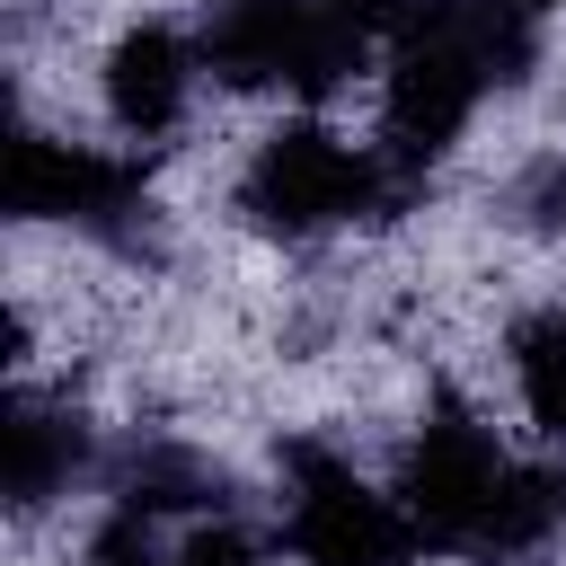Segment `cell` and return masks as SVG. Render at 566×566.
Instances as JSON below:
<instances>
[{
  "instance_id": "1",
  "label": "cell",
  "mask_w": 566,
  "mask_h": 566,
  "mask_svg": "<svg viewBox=\"0 0 566 566\" xmlns=\"http://www.w3.org/2000/svg\"><path fill=\"white\" fill-rule=\"evenodd\" d=\"M371 27L345 18L336 0H212L203 9V71L221 88H292V97H327L363 71Z\"/></svg>"
},
{
  "instance_id": "2",
  "label": "cell",
  "mask_w": 566,
  "mask_h": 566,
  "mask_svg": "<svg viewBox=\"0 0 566 566\" xmlns=\"http://www.w3.org/2000/svg\"><path fill=\"white\" fill-rule=\"evenodd\" d=\"M380 186H389V159L380 150L345 142L336 124H283V133L256 142V159L239 177V203H248L256 230L310 239V230H336V221L371 212Z\"/></svg>"
},
{
  "instance_id": "3",
  "label": "cell",
  "mask_w": 566,
  "mask_h": 566,
  "mask_svg": "<svg viewBox=\"0 0 566 566\" xmlns=\"http://www.w3.org/2000/svg\"><path fill=\"white\" fill-rule=\"evenodd\" d=\"M283 539L301 566H407L416 557V522L398 495H380L345 451L327 442H283Z\"/></svg>"
},
{
  "instance_id": "4",
  "label": "cell",
  "mask_w": 566,
  "mask_h": 566,
  "mask_svg": "<svg viewBox=\"0 0 566 566\" xmlns=\"http://www.w3.org/2000/svg\"><path fill=\"white\" fill-rule=\"evenodd\" d=\"M504 478H513V460L495 451V433H486L469 407H442V416L407 442L398 504H407L416 539H433V548H486L495 504H504Z\"/></svg>"
},
{
  "instance_id": "5",
  "label": "cell",
  "mask_w": 566,
  "mask_h": 566,
  "mask_svg": "<svg viewBox=\"0 0 566 566\" xmlns=\"http://www.w3.org/2000/svg\"><path fill=\"white\" fill-rule=\"evenodd\" d=\"M9 212L18 221H71V230H124L142 212V168L88 142L18 133L9 150Z\"/></svg>"
},
{
  "instance_id": "6",
  "label": "cell",
  "mask_w": 566,
  "mask_h": 566,
  "mask_svg": "<svg viewBox=\"0 0 566 566\" xmlns=\"http://www.w3.org/2000/svg\"><path fill=\"white\" fill-rule=\"evenodd\" d=\"M195 71H203V53L177 27H159V18L124 27L115 53H106V115H115V133H133V142L177 133V115L195 97Z\"/></svg>"
},
{
  "instance_id": "7",
  "label": "cell",
  "mask_w": 566,
  "mask_h": 566,
  "mask_svg": "<svg viewBox=\"0 0 566 566\" xmlns=\"http://www.w3.org/2000/svg\"><path fill=\"white\" fill-rule=\"evenodd\" d=\"M80 451H88V433H80L71 407L18 398V407H9V504H18V513L53 504V495L71 486V469H80Z\"/></svg>"
},
{
  "instance_id": "8",
  "label": "cell",
  "mask_w": 566,
  "mask_h": 566,
  "mask_svg": "<svg viewBox=\"0 0 566 566\" xmlns=\"http://www.w3.org/2000/svg\"><path fill=\"white\" fill-rule=\"evenodd\" d=\"M513 389H522V416L548 442H566V301H548L513 327Z\"/></svg>"
},
{
  "instance_id": "9",
  "label": "cell",
  "mask_w": 566,
  "mask_h": 566,
  "mask_svg": "<svg viewBox=\"0 0 566 566\" xmlns=\"http://www.w3.org/2000/svg\"><path fill=\"white\" fill-rule=\"evenodd\" d=\"M195 504H221V469H212L203 451H186V442L133 451V469H124V513L159 522V513H195Z\"/></svg>"
},
{
  "instance_id": "10",
  "label": "cell",
  "mask_w": 566,
  "mask_h": 566,
  "mask_svg": "<svg viewBox=\"0 0 566 566\" xmlns=\"http://www.w3.org/2000/svg\"><path fill=\"white\" fill-rule=\"evenodd\" d=\"M566 522V469H513L504 478V504H495V531H486V548H539L548 531Z\"/></svg>"
},
{
  "instance_id": "11",
  "label": "cell",
  "mask_w": 566,
  "mask_h": 566,
  "mask_svg": "<svg viewBox=\"0 0 566 566\" xmlns=\"http://www.w3.org/2000/svg\"><path fill=\"white\" fill-rule=\"evenodd\" d=\"M88 566H177V557H159V539H150V522H142V513H115V522H97Z\"/></svg>"
},
{
  "instance_id": "12",
  "label": "cell",
  "mask_w": 566,
  "mask_h": 566,
  "mask_svg": "<svg viewBox=\"0 0 566 566\" xmlns=\"http://www.w3.org/2000/svg\"><path fill=\"white\" fill-rule=\"evenodd\" d=\"M522 212H531L539 230H566V159H539V168H531V186H522Z\"/></svg>"
},
{
  "instance_id": "13",
  "label": "cell",
  "mask_w": 566,
  "mask_h": 566,
  "mask_svg": "<svg viewBox=\"0 0 566 566\" xmlns=\"http://www.w3.org/2000/svg\"><path fill=\"white\" fill-rule=\"evenodd\" d=\"M336 9H345V18H363V27H398V9H407V0H336Z\"/></svg>"
},
{
  "instance_id": "14",
  "label": "cell",
  "mask_w": 566,
  "mask_h": 566,
  "mask_svg": "<svg viewBox=\"0 0 566 566\" xmlns=\"http://www.w3.org/2000/svg\"><path fill=\"white\" fill-rule=\"evenodd\" d=\"M504 9H522V18H539V9H566V0H504Z\"/></svg>"
}]
</instances>
